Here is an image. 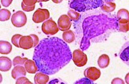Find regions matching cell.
Returning a JSON list of instances; mask_svg holds the SVG:
<instances>
[{"label": "cell", "instance_id": "cell-12", "mask_svg": "<svg viewBox=\"0 0 129 84\" xmlns=\"http://www.w3.org/2000/svg\"><path fill=\"white\" fill-rule=\"evenodd\" d=\"M26 72L25 67L22 65L16 66L12 71V76L14 79H17L20 77L25 76Z\"/></svg>", "mask_w": 129, "mask_h": 84}, {"label": "cell", "instance_id": "cell-10", "mask_svg": "<svg viewBox=\"0 0 129 84\" xmlns=\"http://www.w3.org/2000/svg\"><path fill=\"white\" fill-rule=\"evenodd\" d=\"M19 47L24 50H29L34 47L33 39L30 35L22 36L19 41Z\"/></svg>", "mask_w": 129, "mask_h": 84}, {"label": "cell", "instance_id": "cell-21", "mask_svg": "<svg viewBox=\"0 0 129 84\" xmlns=\"http://www.w3.org/2000/svg\"><path fill=\"white\" fill-rule=\"evenodd\" d=\"M68 16H69L71 20L75 22H77L81 17V14L74 9L69 10L68 12Z\"/></svg>", "mask_w": 129, "mask_h": 84}, {"label": "cell", "instance_id": "cell-11", "mask_svg": "<svg viewBox=\"0 0 129 84\" xmlns=\"http://www.w3.org/2000/svg\"><path fill=\"white\" fill-rule=\"evenodd\" d=\"M119 57L125 64L129 66V41L122 46L119 53Z\"/></svg>", "mask_w": 129, "mask_h": 84}, {"label": "cell", "instance_id": "cell-7", "mask_svg": "<svg viewBox=\"0 0 129 84\" xmlns=\"http://www.w3.org/2000/svg\"><path fill=\"white\" fill-rule=\"evenodd\" d=\"M50 17V13L47 9H38L32 16V20L36 23H40L48 20Z\"/></svg>", "mask_w": 129, "mask_h": 84}, {"label": "cell", "instance_id": "cell-8", "mask_svg": "<svg viewBox=\"0 0 129 84\" xmlns=\"http://www.w3.org/2000/svg\"><path fill=\"white\" fill-rule=\"evenodd\" d=\"M71 21L67 14H63L59 17L57 21V26L61 31H67L71 27Z\"/></svg>", "mask_w": 129, "mask_h": 84}, {"label": "cell", "instance_id": "cell-35", "mask_svg": "<svg viewBox=\"0 0 129 84\" xmlns=\"http://www.w3.org/2000/svg\"><path fill=\"white\" fill-rule=\"evenodd\" d=\"M105 2H112V1H115V0H103Z\"/></svg>", "mask_w": 129, "mask_h": 84}, {"label": "cell", "instance_id": "cell-24", "mask_svg": "<svg viewBox=\"0 0 129 84\" xmlns=\"http://www.w3.org/2000/svg\"><path fill=\"white\" fill-rule=\"evenodd\" d=\"M118 31L121 32H124L126 33L128 31V23H119L118 22Z\"/></svg>", "mask_w": 129, "mask_h": 84}, {"label": "cell", "instance_id": "cell-18", "mask_svg": "<svg viewBox=\"0 0 129 84\" xmlns=\"http://www.w3.org/2000/svg\"><path fill=\"white\" fill-rule=\"evenodd\" d=\"M110 63V59L106 54H102L98 60V64L100 68L105 69L109 66Z\"/></svg>", "mask_w": 129, "mask_h": 84}, {"label": "cell", "instance_id": "cell-9", "mask_svg": "<svg viewBox=\"0 0 129 84\" xmlns=\"http://www.w3.org/2000/svg\"><path fill=\"white\" fill-rule=\"evenodd\" d=\"M84 75L86 78H88L91 81H96L101 76V70L96 67H90L84 70Z\"/></svg>", "mask_w": 129, "mask_h": 84}, {"label": "cell", "instance_id": "cell-15", "mask_svg": "<svg viewBox=\"0 0 129 84\" xmlns=\"http://www.w3.org/2000/svg\"><path fill=\"white\" fill-rule=\"evenodd\" d=\"M47 74L41 72L37 73L34 77L35 83L36 84H46L49 80V76Z\"/></svg>", "mask_w": 129, "mask_h": 84}, {"label": "cell", "instance_id": "cell-30", "mask_svg": "<svg viewBox=\"0 0 129 84\" xmlns=\"http://www.w3.org/2000/svg\"><path fill=\"white\" fill-rule=\"evenodd\" d=\"M13 0H1V4L3 7H8L9 6L12 4Z\"/></svg>", "mask_w": 129, "mask_h": 84}, {"label": "cell", "instance_id": "cell-14", "mask_svg": "<svg viewBox=\"0 0 129 84\" xmlns=\"http://www.w3.org/2000/svg\"><path fill=\"white\" fill-rule=\"evenodd\" d=\"M116 17L119 23H128L129 21V12L125 9H120L118 11Z\"/></svg>", "mask_w": 129, "mask_h": 84}, {"label": "cell", "instance_id": "cell-34", "mask_svg": "<svg viewBox=\"0 0 129 84\" xmlns=\"http://www.w3.org/2000/svg\"><path fill=\"white\" fill-rule=\"evenodd\" d=\"M49 1V0H38V2L40 3V2H46V1Z\"/></svg>", "mask_w": 129, "mask_h": 84}, {"label": "cell", "instance_id": "cell-16", "mask_svg": "<svg viewBox=\"0 0 129 84\" xmlns=\"http://www.w3.org/2000/svg\"><path fill=\"white\" fill-rule=\"evenodd\" d=\"M24 65H25V68L26 70L29 73H37V72H38L39 70L34 60H28L26 61Z\"/></svg>", "mask_w": 129, "mask_h": 84}, {"label": "cell", "instance_id": "cell-20", "mask_svg": "<svg viewBox=\"0 0 129 84\" xmlns=\"http://www.w3.org/2000/svg\"><path fill=\"white\" fill-rule=\"evenodd\" d=\"M116 4L113 2H105L101 7V11L106 13H111L115 10Z\"/></svg>", "mask_w": 129, "mask_h": 84}, {"label": "cell", "instance_id": "cell-22", "mask_svg": "<svg viewBox=\"0 0 129 84\" xmlns=\"http://www.w3.org/2000/svg\"><path fill=\"white\" fill-rule=\"evenodd\" d=\"M11 16V13L7 9H1L0 10V21L5 22L9 20Z\"/></svg>", "mask_w": 129, "mask_h": 84}, {"label": "cell", "instance_id": "cell-17", "mask_svg": "<svg viewBox=\"0 0 129 84\" xmlns=\"http://www.w3.org/2000/svg\"><path fill=\"white\" fill-rule=\"evenodd\" d=\"M12 50L10 43L6 41H0V53L2 54H9Z\"/></svg>", "mask_w": 129, "mask_h": 84}, {"label": "cell", "instance_id": "cell-5", "mask_svg": "<svg viewBox=\"0 0 129 84\" xmlns=\"http://www.w3.org/2000/svg\"><path fill=\"white\" fill-rule=\"evenodd\" d=\"M72 60L78 67H83L87 63V56L83 50L77 49L72 53Z\"/></svg>", "mask_w": 129, "mask_h": 84}, {"label": "cell", "instance_id": "cell-33", "mask_svg": "<svg viewBox=\"0 0 129 84\" xmlns=\"http://www.w3.org/2000/svg\"><path fill=\"white\" fill-rule=\"evenodd\" d=\"M63 0H52V1L54 3H56V4H59V3H62Z\"/></svg>", "mask_w": 129, "mask_h": 84}, {"label": "cell", "instance_id": "cell-2", "mask_svg": "<svg viewBox=\"0 0 129 84\" xmlns=\"http://www.w3.org/2000/svg\"><path fill=\"white\" fill-rule=\"evenodd\" d=\"M33 59L40 72L52 75L69 64L72 56L66 42L50 37L42 39L35 47Z\"/></svg>", "mask_w": 129, "mask_h": 84}, {"label": "cell", "instance_id": "cell-4", "mask_svg": "<svg viewBox=\"0 0 129 84\" xmlns=\"http://www.w3.org/2000/svg\"><path fill=\"white\" fill-rule=\"evenodd\" d=\"M42 31L46 35H53L57 33L59 29L57 24L52 19H48L43 22L41 26Z\"/></svg>", "mask_w": 129, "mask_h": 84}, {"label": "cell", "instance_id": "cell-6", "mask_svg": "<svg viewBox=\"0 0 129 84\" xmlns=\"http://www.w3.org/2000/svg\"><path fill=\"white\" fill-rule=\"evenodd\" d=\"M11 21L14 27H22L26 23L27 17L25 13L22 11H18L13 14Z\"/></svg>", "mask_w": 129, "mask_h": 84}, {"label": "cell", "instance_id": "cell-23", "mask_svg": "<svg viewBox=\"0 0 129 84\" xmlns=\"http://www.w3.org/2000/svg\"><path fill=\"white\" fill-rule=\"evenodd\" d=\"M28 59L27 58H22L21 57H19V56H17V57H14L13 59V64L14 66H17V65H23L25 64L26 61L28 60Z\"/></svg>", "mask_w": 129, "mask_h": 84}, {"label": "cell", "instance_id": "cell-13", "mask_svg": "<svg viewBox=\"0 0 129 84\" xmlns=\"http://www.w3.org/2000/svg\"><path fill=\"white\" fill-rule=\"evenodd\" d=\"M12 61L9 57H0V70L1 72H7L12 68Z\"/></svg>", "mask_w": 129, "mask_h": 84}, {"label": "cell", "instance_id": "cell-26", "mask_svg": "<svg viewBox=\"0 0 129 84\" xmlns=\"http://www.w3.org/2000/svg\"><path fill=\"white\" fill-rule=\"evenodd\" d=\"M16 83L17 84H23V83H30L31 84L32 82H30V80L28 79V78H26V77H25V76H22V77H19L18 79H17V80H16Z\"/></svg>", "mask_w": 129, "mask_h": 84}, {"label": "cell", "instance_id": "cell-1", "mask_svg": "<svg viewBox=\"0 0 129 84\" xmlns=\"http://www.w3.org/2000/svg\"><path fill=\"white\" fill-rule=\"evenodd\" d=\"M84 12L75 23V31L81 34L80 47L86 51L91 43H100L107 39L118 30L117 17L112 14L99 11Z\"/></svg>", "mask_w": 129, "mask_h": 84}, {"label": "cell", "instance_id": "cell-25", "mask_svg": "<svg viewBox=\"0 0 129 84\" xmlns=\"http://www.w3.org/2000/svg\"><path fill=\"white\" fill-rule=\"evenodd\" d=\"M22 36V35L20 34H16L13 36L12 38V43L16 47H19V41H20V39Z\"/></svg>", "mask_w": 129, "mask_h": 84}, {"label": "cell", "instance_id": "cell-36", "mask_svg": "<svg viewBox=\"0 0 129 84\" xmlns=\"http://www.w3.org/2000/svg\"><path fill=\"white\" fill-rule=\"evenodd\" d=\"M128 30H129V21H128Z\"/></svg>", "mask_w": 129, "mask_h": 84}, {"label": "cell", "instance_id": "cell-28", "mask_svg": "<svg viewBox=\"0 0 129 84\" xmlns=\"http://www.w3.org/2000/svg\"><path fill=\"white\" fill-rule=\"evenodd\" d=\"M38 0H23V2L24 4L28 6H35V4L38 2Z\"/></svg>", "mask_w": 129, "mask_h": 84}, {"label": "cell", "instance_id": "cell-31", "mask_svg": "<svg viewBox=\"0 0 129 84\" xmlns=\"http://www.w3.org/2000/svg\"><path fill=\"white\" fill-rule=\"evenodd\" d=\"M111 83H124V80L121 78H118V77H116V78L114 79L111 82Z\"/></svg>", "mask_w": 129, "mask_h": 84}, {"label": "cell", "instance_id": "cell-32", "mask_svg": "<svg viewBox=\"0 0 129 84\" xmlns=\"http://www.w3.org/2000/svg\"><path fill=\"white\" fill-rule=\"evenodd\" d=\"M125 83L127 84H129V73H128L125 75Z\"/></svg>", "mask_w": 129, "mask_h": 84}, {"label": "cell", "instance_id": "cell-29", "mask_svg": "<svg viewBox=\"0 0 129 84\" xmlns=\"http://www.w3.org/2000/svg\"><path fill=\"white\" fill-rule=\"evenodd\" d=\"M30 35L31 36L32 39H33L34 47H36L37 46H38V44L40 43V42H39V38H38V37L35 34H31Z\"/></svg>", "mask_w": 129, "mask_h": 84}, {"label": "cell", "instance_id": "cell-27", "mask_svg": "<svg viewBox=\"0 0 129 84\" xmlns=\"http://www.w3.org/2000/svg\"><path fill=\"white\" fill-rule=\"evenodd\" d=\"M35 7V6L30 7V6H26V5H25L24 4L23 2L22 3V9H23V10L25 11V12H32V11H33L34 10Z\"/></svg>", "mask_w": 129, "mask_h": 84}, {"label": "cell", "instance_id": "cell-19", "mask_svg": "<svg viewBox=\"0 0 129 84\" xmlns=\"http://www.w3.org/2000/svg\"><path fill=\"white\" fill-rule=\"evenodd\" d=\"M62 38L64 42L70 44L75 41L76 38H75V33H74V32L71 30H68L63 32L62 34Z\"/></svg>", "mask_w": 129, "mask_h": 84}, {"label": "cell", "instance_id": "cell-3", "mask_svg": "<svg viewBox=\"0 0 129 84\" xmlns=\"http://www.w3.org/2000/svg\"><path fill=\"white\" fill-rule=\"evenodd\" d=\"M103 0H71L69 7L78 12H86L101 7Z\"/></svg>", "mask_w": 129, "mask_h": 84}]
</instances>
